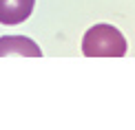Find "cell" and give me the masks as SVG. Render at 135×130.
<instances>
[{
  "mask_svg": "<svg viewBox=\"0 0 135 130\" xmlns=\"http://www.w3.org/2000/svg\"><path fill=\"white\" fill-rule=\"evenodd\" d=\"M82 53L86 58H122L126 55V40L115 27L95 24L82 38Z\"/></svg>",
  "mask_w": 135,
  "mask_h": 130,
  "instance_id": "1",
  "label": "cell"
},
{
  "mask_svg": "<svg viewBox=\"0 0 135 130\" xmlns=\"http://www.w3.org/2000/svg\"><path fill=\"white\" fill-rule=\"evenodd\" d=\"M36 0H0V24H20L31 15Z\"/></svg>",
  "mask_w": 135,
  "mask_h": 130,
  "instance_id": "2",
  "label": "cell"
},
{
  "mask_svg": "<svg viewBox=\"0 0 135 130\" xmlns=\"http://www.w3.org/2000/svg\"><path fill=\"white\" fill-rule=\"evenodd\" d=\"M4 55H25V58H40L42 51L33 40L25 35H4L0 38V58Z\"/></svg>",
  "mask_w": 135,
  "mask_h": 130,
  "instance_id": "3",
  "label": "cell"
}]
</instances>
